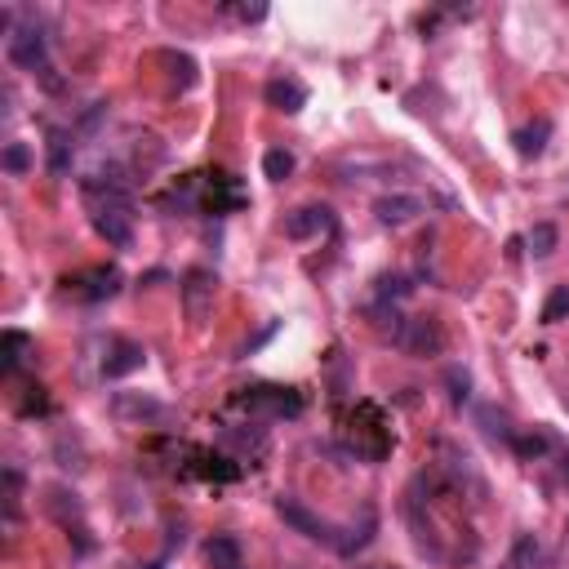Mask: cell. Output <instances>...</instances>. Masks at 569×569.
I'll return each mask as SVG.
<instances>
[{
    "mask_svg": "<svg viewBox=\"0 0 569 569\" xmlns=\"http://www.w3.org/2000/svg\"><path fill=\"white\" fill-rule=\"evenodd\" d=\"M94 232L112 249H129L134 245V214H129V205L125 201H103L94 209Z\"/></svg>",
    "mask_w": 569,
    "mask_h": 569,
    "instance_id": "1",
    "label": "cell"
},
{
    "mask_svg": "<svg viewBox=\"0 0 569 569\" xmlns=\"http://www.w3.org/2000/svg\"><path fill=\"white\" fill-rule=\"evenodd\" d=\"M276 512H281L285 521L298 529V534L312 538V543H325V547H338V543H343V538L334 534V525L321 521V516H312L303 503H298V498H281V503H276Z\"/></svg>",
    "mask_w": 569,
    "mask_h": 569,
    "instance_id": "2",
    "label": "cell"
},
{
    "mask_svg": "<svg viewBox=\"0 0 569 569\" xmlns=\"http://www.w3.org/2000/svg\"><path fill=\"white\" fill-rule=\"evenodd\" d=\"M9 63L23 67V72H36L41 76L49 67L45 58V36L36 27H23V32H9Z\"/></svg>",
    "mask_w": 569,
    "mask_h": 569,
    "instance_id": "3",
    "label": "cell"
},
{
    "mask_svg": "<svg viewBox=\"0 0 569 569\" xmlns=\"http://www.w3.org/2000/svg\"><path fill=\"white\" fill-rule=\"evenodd\" d=\"M329 227H334V209L329 205H303V209H294V214L285 218L289 241H316V236H325Z\"/></svg>",
    "mask_w": 569,
    "mask_h": 569,
    "instance_id": "4",
    "label": "cell"
},
{
    "mask_svg": "<svg viewBox=\"0 0 569 569\" xmlns=\"http://www.w3.org/2000/svg\"><path fill=\"white\" fill-rule=\"evenodd\" d=\"M214 276L209 272H187V281H183V303H187V321L192 325H205V316H209V303H214Z\"/></svg>",
    "mask_w": 569,
    "mask_h": 569,
    "instance_id": "5",
    "label": "cell"
},
{
    "mask_svg": "<svg viewBox=\"0 0 569 569\" xmlns=\"http://www.w3.org/2000/svg\"><path fill=\"white\" fill-rule=\"evenodd\" d=\"M396 343L405 347V352H414V356H436L441 352V329H436L432 321H405V329L396 334Z\"/></svg>",
    "mask_w": 569,
    "mask_h": 569,
    "instance_id": "6",
    "label": "cell"
},
{
    "mask_svg": "<svg viewBox=\"0 0 569 569\" xmlns=\"http://www.w3.org/2000/svg\"><path fill=\"white\" fill-rule=\"evenodd\" d=\"M374 214H378V223H383V227H405L409 218L423 214V201H418V196H405V192L378 196V201H374Z\"/></svg>",
    "mask_w": 569,
    "mask_h": 569,
    "instance_id": "7",
    "label": "cell"
},
{
    "mask_svg": "<svg viewBox=\"0 0 569 569\" xmlns=\"http://www.w3.org/2000/svg\"><path fill=\"white\" fill-rule=\"evenodd\" d=\"M67 285H81L76 294H81L85 303H103V298H112L116 289H121V272H116V267H94L81 281H67Z\"/></svg>",
    "mask_w": 569,
    "mask_h": 569,
    "instance_id": "8",
    "label": "cell"
},
{
    "mask_svg": "<svg viewBox=\"0 0 569 569\" xmlns=\"http://www.w3.org/2000/svg\"><path fill=\"white\" fill-rule=\"evenodd\" d=\"M503 569H552V556H547V547L534 534H521L512 543V552H507Z\"/></svg>",
    "mask_w": 569,
    "mask_h": 569,
    "instance_id": "9",
    "label": "cell"
},
{
    "mask_svg": "<svg viewBox=\"0 0 569 569\" xmlns=\"http://www.w3.org/2000/svg\"><path fill=\"white\" fill-rule=\"evenodd\" d=\"M263 94H267V103H272L276 112H285V116H294V112H303V107H307V89L298 81H285V76L267 81Z\"/></svg>",
    "mask_w": 569,
    "mask_h": 569,
    "instance_id": "10",
    "label": "cell"
},
{
    "mask_svg": "<svg viewBox=\"0 0 569 569\" xmlns=\"http://www.w3.org/2000/svg\"><path fill=\"white\" fill-rule=\"evenodd\" d=\"M205 561L209 569H245V556H241V543L232 534H218L205 543Z\"/></svg>",
    "mask_w": 569,
    "mask_h": 569,
    "instance_id": "11",
    "label": "cell"
},
{
    "mask_svg": "<svg viewBox=\"0 0 569 569\" xmlns=\"http://www.w3.org/2000/svg\"><path fill=\"white\" fill-rule=\"evenodd\" d=\"M112 414L116 418H161L165 405L152 396H134V392H116L112 396Z\"/></svg>",
    "mask_w": 569,
    "mask_h": 569,
    "instance_id": "12",
    "label": "cell"
},
{
    "mask_svg": "<svg viewBox=\"0 0 569 569\" xmlns=\"http://www.w3.org/2000/svg\"><path fill=\"white\" fill-rule=\"evenodd\" d=\"M138 365H143V347H138V343H125V338H121V343L112 347V361L103 365V374H107V378H125V374H134Z\"/></svg>",
    "mask_w": 569,
    "mask_h": 569,
    "instance_id": "13",
    "label": "cell"
},
{
    "mask_svg": "<svg viewBox=\"0 0 569 569\" xmlns=\"http://www.w3.org/2000/svg\"><path fill=\"white\" fill-rule=\"evenodd\" d=\"M547 138H552V125L547 121H538V125H525V129H516L512 134V143H516V152L521 156H538L547 147Z\"/></svg>",
    "mask_w": 569,
    "mask_h": 569,
    "instance_id": "14",
    "label": "cell"
},
{
    "mask_svg": "<svg viewBox=\"0 0 569 569\" xmlns=\"http://www.w3.org/2000/svg\"><path fill=\"white\" fill-rule=\"evenodd\" d=\"M27 343H32V338H27L23 329H5V338H0V369H5V374H14V369H18Z\"/></svg>",
    "mask_w": 569,
    "mask_h": 569,
    "instance_id": "15",
    "label": "cell"
},
{
    "mask_svg": "<svg viewBox=\"0 0 569 569\" xmlns=\"http://www.w3.org/2000/svg\"><path fill=\"white\" fill-rule=\"evenodd\" d=\"M0 165H5V174L23 178L27 169H32V147H27V143H9L5 152H0Z\"/></svg>",
    "mask_w": 569,
    "mask_h": 569,
    "instance_id": "16",
    "label": "cell"
},
{
    "mask_svg": "<svg viewBox=\"0 0 569 569\" xmlns=\"http://www.w3.org/2000/svg\"><path fill=\"white\" fill-rule=\"evenodd\" d=\"M263 174L272 178V183H285V178L294 174V152H285V147L267 152V156H263Z\"/></svg>",
    "mask_w": 569,
    "mask_h": 569,
    "instance_id": "17",
    "label": "cell"
},
{
    "mask_svg": "<svg viewBox=\"0 0 569 569\" xmlns=\"http://www.w3.org/2000/svg\"><path fill=\"white\" fill-rule=\"evenodd\" d=\"M529 254L534 258H552L556 254V227L552 223H538L534 232H529Z\"/></svg>",
    "mask_w": 569,
    "mask_h": 569,
    "instance_id": "18",
    "label": "cell"
},
{
    "mask_svg": "<svg viewBox=\"0 0 569 569\" xmlns=\"http://www.w3.org/2000/svg\"><path fill=\"white\" fill-rule=\"evenodd\" d=\"M565 316H569V285H556L543 307V325H561Z\"/></svg>",
    "mask_w": 569,
    "mask_h": 569,
    "instance_id": "19",
    "label": "cell"
},
{
    "mask_svg": "<svg viewBox=\"0 0 569 569\" xmlns=\"http://www.w3.org/2000/svg\"><path fill=\"white\" fill-rule=\"evenodd\" d=\"M18 494H23V476H18L14 467H5V521L9 525L18 521V503H23Z\"/></svg>",
    "mask_w": 569,
    "mask_h": 569,
    "instance_id": "20",
    "label": "cell"
},
{
    "mask_svg": "<svg viewBox=\"0 0 569 569\" xmlns=\"http://www.w3.org/2000/svg\"><path fill=\"white\" fill-rule=\"evenodd\" d=\"M67 147H72V143H67L63 134L49 138V174H58V178L67 174Z\"/></svg>",
    "mask_w": 569,
    "mask_h": 569,
    "instance_id": "21",
    "label": "cell"
},
{
    "mask_svg": "<svg viewBox=\"0 0 569 569\" xmlns=\"http://www.w3.org/2000/svg\"><path fill=\"white\" fill-rule=\"evenodd\" d=\"M512 445H516V454H521V458H538V454H543V449H547V436H512Z\"/></svg>",
    "mask_w": 569,
    "mask_h": 569,
    "instance_id": "22",
    "label": "cell"
},
{
    "mask_svg": "<svg viewBox=\"0 0 569 569\" xmlns=\"http://www.w3.org/2000/svg\"><path fill=\"white\" fill-rule=\"evenodd\" d=\"M232 14L245 18V23H258V18H267V5H236Z\"/></svg>",
    "mask_w": 569,
    "mask_h": 569,
    "instance_id": "23",
    "label": "cell"
},
{
    "mask_svg": "<svg viewBox=\"0 0 569 569\" xmlns=\"http://www.w3.org/2000/svg\"><path fill=\"white\" fill-rule=\"evenodd\" d=\"M138 569H161V565H138Z\"/></svg>",
    "mask_w": 569,
    "mask_h": 569,
    "instance_id": "24",
    "label": "cell"
}]
</instances>
